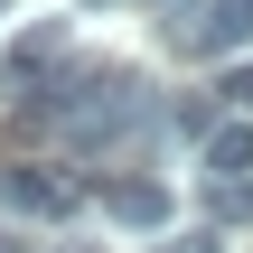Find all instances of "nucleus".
I'll return each instance as SVG.
<instances>
[{"mask_svg":"<svg viewBox=\"0 0 253 253\" xmlns=\"http://www.w3.org/2000/svg\"><path fill=\"white\" fill-rule=\"evenodd\" d=\"M244 38H253V0H178L169 9V47H188V56H225Z\"/></svg>","mask_w":253,"mask_h":253,"instance_id":"1","label":"nucleus"},{"mask_svg":"<svg viewBox=\"0 0 253 253\" xmlns=\"http://www.w3.org/2000/svg\"><path fill=\"white\" fill-rule=\"evenodd\" d=\"M0 207H9V216H28V225H66V207H75V188H66L56 169H38V160H19V169H0Z\"/></svg>","mask_w":253,"mask_h":253,"instance_id":"2","label":"nucleus"},{"mask_svg":"<svg viewBox=\"0 0 253 253\" xmlns=\"http://www.w3.org/2000/svg\"><path fill=\"white\" fill-rule=\"evenodd\" d=\"M103 207H113V225H141V235L169 225V188H160V178H113Z\"/></svg>","mask_w":253,"mask_h":253,"instance_id":"3","label":"nucleus"},{"mask_svg":"<svg viewBox=\"0 0 253 253\" xmlns=\"http://www.w3.org/2000/svg\"><path fill=\"white\" fill-rule=\"evenodd\" d=\"M244 169H253V122L244 113L207 122V178H244Z\"/></svg>","mask_w":253,"mask_h":253,"instance_id":"4","label":"nucleus"},{"mask_svg":"<svg viewBox=\"0 0 253 253\" xmlns=\"http://www.w3.org/2000/svg\"><path fill=\"white\" fill-rule=\"evenodd\" d=\"M56 47H66V19H38V28H19V38H9V75H38Z\"/></svg>","mask_w":253,"mask_h":253,"instance_id":"5","label":"nucleus"},{"mask_svg":"<svg viewBox=\"0 0 253 253\" xmlns=\"http://www.w3.org/2000/svg\"><path fill=\"white\" fill-rule=\"evenodd\" d=\"M207 216L216 225H244L253 216V178H207Z\"/></svg>","mask_w":253,"mask_h":253,"instance_id":"6","label":"nucleus"},{"mask_svg":"<svg viewBox=\"0 0 253 253\" xmlns=\"http://www.w3.org/2000/svg\"><path fill=\"white\" fill-rule=\"evenodd\" d=\"M216 94H225V103H253V66H235V75H225Z\"/></svg>","mask_w":253,"mask_h":253,"instance_id":"7","label":"nucleus"},{"mask_svg":"<svg viewBox=\"0 0 253 253\" xmlns=\"http://www.w3.org/2000/svg\"><path fill=\"white\" fill-rule=\"evenodd\" d=\"M66 253H94V244H66Z\"/></svg>","mask_w":253,"mask_h":253,"instance_id":"8","label":"nucleus"},{"mask_svg":"<svg viewBox=\"0 0 253 253\" xmlns=\"http://www.w3.org/2000/svg\"><path fill=\"white\" fill-rule=\"evenodd\" d=\"M0 9H9V0H0Z\"/></svg>","mask_w":253,"mask_h":253,"instance_id":"9","label":"nucleus"}]
</instances>
